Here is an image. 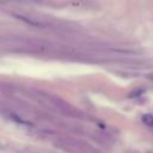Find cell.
Segmentation results:
<instances>
[{
	"label": "cell",
	"mask_w": 153,
	"mask_h": 153,
	"mask_svg": "<svg viewBox=\"0 0 153 153\" xmlns=\"http://www.w3.org/2000/svg\"><path fill=\"white\" fill-rule=\"evenodd\" d=\"M142 121L145 124H147L148 127H153V115L151 114H146L142 116Z\"/></svg>",
	"instance_id": "6da1fadb"
}]
</instances>
